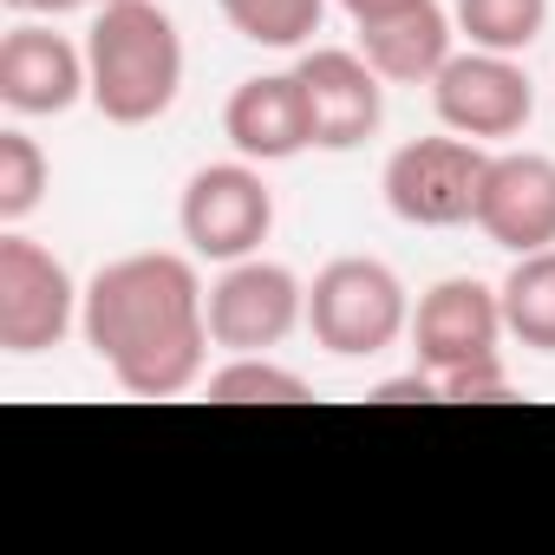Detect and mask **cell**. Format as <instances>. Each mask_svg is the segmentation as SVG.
<instances>
[{
    "mask_svg": "<svg viewBox=\"0 0 555 555\" xmlns=\"http://www.w3.org/2000/svg\"><path fill=\"white\" fill-rule=\"evenodd\" d=\"M8 8H21V14H73L86 0H8Z\"/></svg>",
    "mask_w": 555,
    "mask_h": 555,
    "instance_id": "cell-23",
    "label": "cell"
},
{
    "mask_svg": "<svg viewBox=\"0 0 555 555\" xmlns=\"http://www.w3.org/2000/svg\"><path fill=\"white\" fill-rule=\"evenodd\" d=\"M222 131L235 144V157L248 164H288L314 144V125H308V92L295 73H255L229 92L222 105Z\"/></svg>",
    "mask_w": 555,
    "mask_h": 555,
    "instance_id": "cell-13",
    "label": "cell"
},
{
    "mask_svg": "<svg viewBox=\"0 0 555 555\" xmlns=\"http://www.w3.org/2000/svg\"><path fill=\"white\" fill-rule=\"evenodd\" d=\"M86 295L73 288V274L53 248L27 242L21 229L0 235V353L34 360L47 347H60L79 327Z\"/></svg>",
    "mask_w": 555,
    "mask_h": 555,
    "instance_id": "cell-5",
    "label": "cell"
},
{
    "mask_svg": "<svg viewBox=\"0 0 555 555\" xmlns=\"http://www.w3.org/2000/svg\"><path fill=\"white\" fill-rule=\"evenodd\" d=\"M451 21L483 53H522L548 27V0H457Z\"/></svg>",
    "mask_w": 555,
    "mask_h": 555,
    "instance_id": "cell-17",
    "label": "cell"
},
{
    "mask_svg": "<svg viewBox=\"0 0 555 555\" xmlns=\"http://www.w3.org/2000/svg\"><path fill=\"white\" fill-rule=\"evenodd\" d=\"M340 8H347V14H353V27H360V21H379V14L412 8V0H340Z\"/></svg>",
    "mask_w": 555,
    "mask_h": 555,
    "instance_id": "cell-22",
    "label": "cell"
},
{
    "mask_svg": "<svg viewBox=\"0 0 555 555\" xmlns=\"http://www.w3.org/2000/svg\"><path fill=\"white\" fill-rule=\"evenodd\" d=\"M438 399L444 405H496V399H509V373H503V360H470L457 373H438Z\"/></svg>",
    "mask_w": 555,
    "mask_h": 555,
    "instance_id": "cell-20",
    "label": "cell"
},
{
    "mask_svg": "<svg viewBox=\"0 0 555 555\" xmlns=\"http://www.w3.org/2000/svg\"><path fill=\"white\" fill-rule=\"evenodd\" d=\"M451 34H457V21L438 0H412L399 14L360 21V53L386 86H431L451 60Z\"/></svg>",
    "mask_w": 555,
    "mask_h": 555,
    "instance_id": "cell-14",
    "label": "cell"
},
{
    "mask_svg": "<svg viewBox=\"0 0 555 555\" xmlns=\"http://www.w3.org/2000/svg\"><path fill=\"white\" fill-rule=\"evenodd\" d=\"M209 399L216 405H301L308 379L274 366L268 353H229V366L209 373Z\"/></svg>",
    "mask_w": 555,
    "mask_h": 555,
    "instance_id": "cell-18",
    "label": "cell"
},
{
    "mask_svg": "<svg viewBox=\"0 0 555 555\" xmlns=\"http://www.w3.org/2000/svg\"><path fill=\"white\" fill-rule=\"evenodd\" d=\"M47 183H53L47 151L27 131H0V222H8V229L27 222L47 203Z\"/></svg>",
    "mask_w": 555,
    "mask_h": 555,
    "instance_id": "cell-19",
    "label": "cell"
},
{
    "mask_svg": "<svg viewBox=\"0 0 555 555\" xmlns=\"http://www.w3.org/2000/svg\"><path fill=\"white\" fill-rule=\"evenodd\" d=\"M301 321H308V288L295 282V268L261 261V255L222 261L209 288V340L222 353H268Z\"/></svg>",
    "mask_w": 555,
    "mask_h": 555,
    "instance_id": "cell-7",
    "label": "cell"
},
{
    "mask_svg": "<svg viewBox=\"0 0 555 555\" xmlns=\"http://www.w3.org/2000/svg\"><path fill=\"white\" fill-rule=\"evenodd\" d=\"M86 347L131 399H177L203 379L209 360V295L190 255H125L105 261L79 308Z\"/></svg>",
    "mask_w": 555,
    "mask_h": 555,
    "instance_id": "cell-1",
    "label": "cell"
},
{
    "mask_svg": "<svg viewBox=\"0 0 555 555\" xmlns=\"http://www.w3.org/2000/svg\"><path fill=\"white\" fill-rule=\"evenodd\" d=\"M216 8L248 47H274V53L308 47L327 21V0H216Z\"/></svg>",
    "mask_w": 555,
    "mask_h": 555,
    "instance_id": "cell-16",
    "label": "cell"
},
{
    "mask_svg": "<svg viewBox=\"0 0 555 555\" xmlns=\"http://www.w3.org/2000/svg\"><path fill=\"white\" fill-rule=\"evenodd\" d=\"M503 327L509 340H522L529 353H555V248L516 255V268L503 274Z\"/></svg>",
    "mask_w": 555,
    "mask_h": 555,
    "instance_id": "cell-15",
    "label": "cell"
},
{
    "mask_svg": "<svg viewBox=\"0 0 555 555\" xmlns=\"http://www.w3.org/2000/svg\"><path fill=\"white\" fill-rule=\"evenodd\" d=\"M308 334L334 360H373V353L399 347V334H412L405 282L373 255L327 261L308 288Z\"/></svg>",
    "mask_w": 555,
    "mask_h": 555,
    "instance_id": "cell-3",
    "label": "cell"
},
{
    "mask_svg": "<svg viewBox=\"0 0 555 555\" xmlns=\"http://www.w3.org/2000/svg\"><path fill=\"white\" fill-rule=\"evenodd\" d=\"M177 229H183L190 255H203V261L261 255V242H268V229H274V190L261 183V170H255L248 157H242V164H203V170L183 183Z\"/></svg>",
    "mask_w": 555,
    "mask_h": 555,
    "instance_id": "cell-6",
    "label": "cell"
},
{
    "mask_svg": "<svg viewBox=\"0 0 555 555\" xmlns=\"http://www.w3.org/2000/svg\"><path fill=\"white\" fill-rule=\"evenodd\" d=\"M295 79L308 92L314 151H353V144H366L379 131V118H386V79L366 66V53L308 47L295 60Z\"/></svg>",
    "mask_w": 555,
    "mask_h": 555,
    "instance_id": "cell-10",
    "label": "cell"
},
{
    "mask_svg": "<svg viewBox=\"0 0 555 555\" xmlns=\"http://www.w3.org/2000/svg\"><path fill=\"white\" fill-rule=\"evenodd\" d=\"M86 99L112 125H157L183 92V40L157 0H105L86 27Z\"/></svg>",
    "mask_w": 555,
    "mask_h": 555,
    "instance_id": "cell-2",
    "label": "cell"
},
{
    "mask_svg": "<svg viewBox=\"0 0 555 555\" xmlns=\"http://www.w3.org/2000/svg\"><path fill=\"white\" fill-rule=\"evenodd\" d=\"M431 105H438V125L457 131V138H477V144H496V138H516L535 112V86L529 73L516 66V53H451L444 73L431 79Z\"/></svg>",
    "mask_w": 555,
    "mask_h": 555,
    "instance_id": "cell-8",
    "label": "cell"
},
{
    "mask_svg": "<svg viewBox=\"0 0 555 555\" xmlns=\"http://www.w3.org/2000/svg\"><path fill=\"white\" fill-rule=\"evenodd\" d=\"M470 222L509 255L555 248V157H542V151H496L483 164V190H477V216Z\"/></svg>",
    "mask_w": 555,
    "mask_h": 555,
    "instance_id": "cell-11",
    "label": "cell"
},
{
    "mask_svg": "<svg viewBox=\"0 0 555 555\" xmlns=\"http://www.w3.org/2000/svg\"><path fill=\"white\" fill-rule=\"evenodd\" d=\"M373 399H379V405H438V373L412 360V373H399V379H386V386H379Z\"/></svg>",
    "mask_w": 555,
    "mask_h": 555,
    "instance_id": "cell-21",
    "label": "cell"
},
{
    "mask_svg": "<svg viewBox=\"0 0 555 555\" xmlns=\"http://www.w3.org/2000/svg\"><path fill=\"white\" fill-rule=\"evenodd\" d=\"M86 47H73L66 34L21 21L8 40H0V99L21 118H60L86 99Z\"/></svg>",
    "mask_w": 555,
    "mask_h": 555,
    "instance_id": "cell-12",
    "label": "cell"
},
{
    "mask_svg": "<svg viewBox=\"0 0 555 555\" xmlns=\"http://www.w3.org/2000/svg\"><path fill=\"white\" fill-rule=\"evenodd\" d=\"M503 295L483 288L477 274H444L412 308V360L431 373H457L470 360H496L503 340Z\"/></svg>",
    "mask_w": 555,
    "mask_h": 555,
    "instance_id": "cell-9",
    "label": "cell"
},
{
    "mask_svg": "<svg viewBox=\"0 0 555 555\" xmlns=\"http://www.w3.org/2000/svg\"><path fill=\"white\" fill-rule=\"evenodd\" d=\"M483 164H490V151L477 138H457V131L412 138L386 157V177H379L386 209L412 229H457V222L477 216Z\"/></svg>",
    "mask_w": 555,
    "mask_h": 555,
    "instance_id": "cell-4",
    "label": "cell"
}]
</instances>
